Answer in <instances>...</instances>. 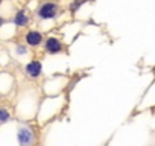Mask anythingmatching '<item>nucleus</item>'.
<instances>
[{
	"label": "nucleus",
	"mask_w": 155,
	"mask_h": 146,
	"mask_svg": "<svg viewBox=\"0 0 155 146\" xmlns=\"http://www.w3.org/2000/svg\"><path fill=\"white\" fill-rule=\"evenodd\" d=\"M84 2H85V0H74V3H71V5H70V11H71V12H76V11H78V8H79Z\"/></svg>",
	"instance_id": "nucleus-8"
},
{
	"label": "nucleus",
	"mask_w": 155,
	"mask_h": 146,
	"mask_svg": "<svg viewBox=\"0 0 155 146\" xmlns=\"http://www.w3.org/2000/svg\"><path fill=\"white\" fill-rule=\"evenodd\" d=\"M41 41H43V34L41 32H38V31H29L26 34V43L29 46L35 47V46L41 44Z\"/></svg>",
	"instance_id": "nucleus-5"
},
{
	"label": "nucleus",
	"mask_w": 155,
	"mask_h": 146,
	"mask_svg": "<svg viewBox=\"0 0 155 146\" xmlns=\"http://www.w3.org/2000/svg\"><path fill=\"white\" fill-rule=\"evenodd\" d=\"M59 9H58V5L53 3V2H46L43 3L40 8H38V17L43 18V20H49V18H55L58 15Z\"/></svg>",
	"instance_id": "nucleus-1"
},
{
	"label": "nucleus",
	"mask_w": 155,
	"mask_h": 146,
	"mask_svg": "<svg viewBox=\"0 0 155 146\" xmlns=\"http://www.w3.org/2000/svg\"><path fill=\"white\" fill-rule=\"evenodd\" d=\"M17 138H18L20 146H32L34 140H35V135H34V131L29 126L21 125L17 131Z\"/></svg>",
	"instance_id": "nucleus-2"
},
{
	"label": "nucleus",
	"mask_w": 155,
	"mask_h": 146,
	"mask_svg": "<svg viewBox=\"0 0 155 146\" xmlns=\"http://www.w3.org/2000/svg\"><path fill=\"white\" fill-rule=\"evenodd\" d=\"M28 17H26V14H25V11H18L17 12V15H15V18H14V23L17 25V26H26L28 25Z\"/></svg>",
	"instance_id": "nucleus-6"
},
{
	"label": "nucleus",
	"mask_w": 155,
	"mask_h": 146,
	"mask_svg": "<svg viewBox=\"0 0 155 146\" xmlns=\"http://www.w3.org/2000/svg\"><path fill=\"white\" fill-rule=\"evenodd\" d=\"M17 53H20V55H21V53H28V50H26V47L18 46V47H17Z\"/></svg>",
	"instance_id": "nucleus-9"
},
{
	"label": "nucleus",
	"mask_w": 155,
	"mask_h": 146,
	"mask_svg": "<svg viewBox=\"0 0 155 146\" xmlns=\"http://www.w3.org/2000/svg\"><path fill=\"white\" fill-rule=\"evenodd\" d=\"M25 71H26V75H28L29 78L37 79V78L41 76V73H43V65H41L40 61L34 59V61H31V62L25 67Z\"/></svg>",
	"instance_id": "nucleus-3"
},
{
	"label": "nucleus",
	"mask_w": 155,
	"mask_h": 146,
	"mask_svg": "<svg viewBox=\"0 0 155 146\" xmlns=\"http://www.w3.org/2000/svg\"><path fill=\"white\" fill-rule=\"evenodd\" d=\"M8 119H9L8 110H6V108H2V110H0V123H6Z\"/></svg>",
	"instance_id": "nucleus-7"
},
{
	"label": "nucleus",
	"mask_w": 155,
	"mask_h": 146,
	"mask_svg": "<svg viewBox=\"0 0 155 146\" xmlns=\"http://www.w3.org/2000/svg\"><path fill=\"white\" fill-rule=\"evenodd\" d=\"M44 50H46V53H49V55H56V53H59V52L62 50V44H61V41H59L58 38L50 37V38L46 40Z\"/></svg>",
	"instance_id": "nucleus-4"
},
{
	"label": "nucleus",
	"mask_w": 155,
	"mask_h": 146,
	"mask_svg": "<svg viewBox=\"0 0 155 146\" xmlns=\"http://www.w3.org/2000/svg\"><path fill=\"white\" fill-rule=\"evenodd\" d=\"M153 71H155V70H153Z\"/></svg>",
	"instance_id": "nucleus-10"
}]
</instances>
